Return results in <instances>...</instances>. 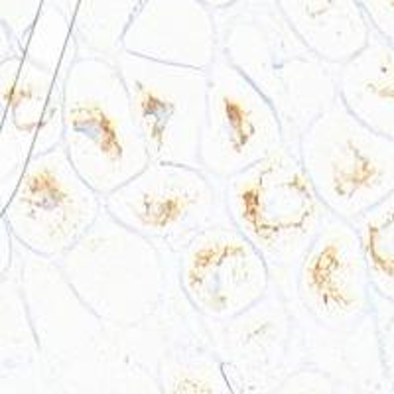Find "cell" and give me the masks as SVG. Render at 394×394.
Returning a JSON list of instances; mask_svg holds the SVG:
<instances>
[{
  "label": "cell",
  "instance_id": "cell-1",
  "mask_svg": "<svg viewBox=\"0 0 394 394\" xmlns=\"http://www.w3.org/2000/svg\"><path fill=\"white\" fill-rule=\"evenodd\" d=\"M56 263L77 298L107 328L132 329L160 319L178 294L174 254L107 211Z\"/></svg>",
  "mask_w": 394,
  "mask_h": 394
},
{
  "label": "cell",
  "instance_id": "cell-2",
  "mask_svg": "<svg viewBox=\"0 0 394 394\" xmlns=\"http://www.w3.org/2000/svg\"><path fill=\"white\" fill-rule=\"evenodd\" d=\"M221 189L229 221L258 249L274 288L292 302L296 270L329 217L296 146L282 144L270 156L221 181Z\"/></svg>",
  "mask_w": 394,
  "mask_h": 394
},
{
  "label": "cell",
  "instance_id": "cell-3",
  "mask_svg": "<svg viewBox=\"0 0 394 394\" xmlns=\"http://www.w3.org/2000/svg\"><path fill=\"white\" fill-rule=\"evenodd\" d=\"M61 146L103 197L150 162L114 59L79 56L67 71Z\"/></svg>",
  "mask_w": 394,
  "mask_h": 394
},
{
  "label": "cell",
  "instance_id": "cell-4",
  "mask_svg": "<svg viewBox=\"0 0 394 394\" xmlns=\"http://www.w3.org/2000/svg\"><path fill=\"white\" fill-rule=\"evenodd\" d=\"M221 54L273 103L296 146L316 117L338 101V66L318 57L284 18H239L219 34Z\"/></svg>",
  "mask_w": 394,
  "mask_h": 394
},
{
  "label": "cell",
  "instance_id": "cell-5",
  "mask_svg": "<svg viewBox=\"0 0 394 394\" xmlns=\"http://www.w3.org/2000/svg\"><path fill=\"white\" fill-rule=\"evenodd\" d=\"M296 152L331 215L353 223L394 191V141L371 131L341 105L306 126Z\"/></svg>",
  "mask_w": 394,
  "mask_h": 394
},
{
  "label": "cell",
  "instance_id": "cell-6",
  "mask_svg": "<svg viewBox=\"0 0 394 394\" xmlns=\"http://www.w3.org/2000/svg\"><path fill=\"white\" fill-rule=\"evenodd\" d=\"M103 201L121 225L169 254L207 227L229 221L221 181L184 164L148 162Z\"/></svg>",
  "mask_w": 394,
  "mask_h": 394
},
{
  "label": "cell",
  "instance_id": "cell-7",
  "mask_svg": "<svg viewBox=\"0 0 394 394\" xmlns=\"http://www.w3.org/2000/svg\"><path fill=\"white\" fill-rule=\"evenodd\" d=\"M114 64L126 87L150 162L199 168L209 73L205 69L160 64L126 52H119Z\"/></svg>",
  "mask_w": 394,
  "mask_h": 394
},
{
  "label": "cell",
  "instance_id": "cell-8",
  "mask_svg": "<svg viewBox=\"0 0 394 394\" xmlns=\"http://www.w3.org/2000/svg\"><path fill=\"white\" fill-rule=\"evenodd\" d=\"M176 284L203 323H223L274 288L268 264L231 221L203 229L174 254Z\"/></svg>",
  "mask_w": 394,
  "mask_h": 394
},
{
  "label": "cell",
  "instance_id": "cell-9",
  "mask_svg": "<svg viewBox=\"0 0 394 394\" xmlns=\"http://www.w3.org/2000/svg\"><path fill=\"white\" fill-rule=\"evenodd\" d=\"M199 168L225 181L286 144L273 103L221 52L207 69Z\"/></svg>",
  "mask_w": 394,
  "mask_h": 394
},
{
  "label": "cell",
  "instance_id": "cell-10",
  "mask_svg": "<svg viewBox=\"0 0 394 394\" xmlns=\"http://www.w3.org/2000/svg\"><path fill=\"white\" fill-rule=\"evenodd\" d=\"M292 310L321 331L347 333L373 316L376 296L355 227L329 213L294 278Z\"/></svg>",
  "mask_w": 394,
  "mask_h": 394
},
{
  "label": "cell",
  "instance_id": "cell-11",
  "mask_svg": "<svg viewBox=\"0 0 394 394\" xmlns=\"http://www.w3.org/2000/svg\"><path fill=\"white\" fill-rule=\"evenodd\" d=\"M103 211V196L81 178L64 146H56L28 160L14 193L12 225L40 258L59 261Z\"/></svg>",
  "mask_w": 394,
  "mask_h": 394
},
{
  "label": "cell",
  "instance_id": "cell-12",
  "mask_svg": "<svg viewBox=\"0 0 394 394\" xmlns=\"http://www.w3.org/2000/svg\"><path fill=\"white\" fill-rule=\"evenodd\" d=\"M121 52L207 71L221 52L219 30L197 0H146L122 36Z\"/></svg>",
  "mask_w": 394,
  "mask_h": 394
},
{
  "label": "cell",
  "instance_id": "cell-13",
  "mask_svg": "<svg viewBox=\"0 0 394 394\" xmlns=\"http://www.w3.org/2000/svg\"><path fill=\"white\" fill-rule=\"evenodd\" d=\"M292 32L331 66H341L369 44L373 28L359 0H278Z\"/></svg>",
  "mask_w": 394,
  "mask_h": 394
},
{
  "label": "cell",
  "instance_id": "cell-14",
  "mask_svg": "<svg viewBox=\"0 0 394 394\" xmlns=\"http://www.w3.org/2000/svg\"><path fill=\"white\" fill-rule=\"evenodd\" d=\"M338 101L371 131L394 141V44L373 32L359 54L338 66Z\"/></svg>",
  "mask_w": 394,
  "mask_h": 394
},
{
  "label": "cell",
  "instance_id": "cell-15",
  "mask_svg": "<svg viewBox=\"0 0 394 394\" xmlns=\"http://www.w3.org/2000/svg\"><path fill=\"white\" fill-rule=\"evenodd\" d=\"M378 300L394 304V191L351 223Z\"/></svg>",
  "mask_w": 394,
  "mask_h": 394
},
{
  "label": "cell",
  "instance_id": "cell-16",
  "mask_svg": "<svg viewBox=\"0 0 394 394\" xmlns=\"http://www.w3.org/2000/svg\"><path fill=\"white\" fill-rule=\"evenodd\" d=\"M375 34L394 44V0H359Z\"/></svg>",
  "mask_w": 394,
  "mask_h": 394
}]
</instances>
